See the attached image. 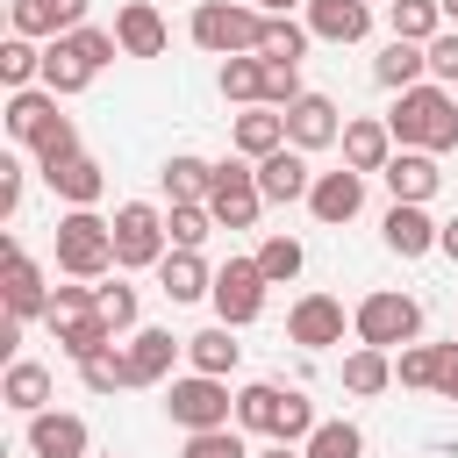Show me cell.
<instances>
[{
    "mask_svg": "<svg viewBox=\"0 0 458 458\" xmlns=\"http://www.w3.org/2000/svg\"><path fill=\"white\" fill-rule=\"evenodd\" d=\"M179 458H258V451L243 444V429H236V422H222V429H186Z\"/></svg>",
    "mask_w": 458,
    "mask_h": 458,
    "instance_id": "7bdbcfd3",
    "label": "cell"
},
{
    "mask_svg": "<svg viewBox=\"0 0 458 458\" xmlns=\"http://www.w3.org/2000/svg\"><path fill=\"white\" fill-rule=\"evenodd\" d=\"M222 100H236V107H258V100H265V57H258V50L222 57Z\"/></svg>",
    "mask_w": 458,
    "mask_h": 458,
    "instance_id": "836d02e7",
    "label": "cell"
},
{
    "mask_svg": "<svg viewBox=\"0 0 458 458\" xmlns=\"http://www.w3.org/2000/svg\"><path fill=\"white\" fill-rule=\"evenodd\" d=\"M279 114H286V143H293V150H329V143L344 136V114H336L329 93H301V100L279 107Z\"/></svg>",
    "mask_w": 458,
    "mask_h": 458,
    "instance_id": "4fadbf2b",
    "label": "cell"
},
{
    "mask_svg": "<svg viewBox=\"0 0 458 458\" xmlns=\"http://www.w3.org/2000/svg\"><path fill=\"white\" fill-rule=\"evenodd\" d=\"M157 293H165L172 308H186V301H208V293H215V272H208V258H200V250H165V258H157Z\"/></svg>",
    "mask_w": 458,
    "mask_h": 458,
    "instance_id": "ac0fdd59",
    "label": "cell"
},
{
    "mask_svg": "<svg viewBox=\"0 0 458 458\" xmlns=\"http://www.w3.org/2000/svg\"><path fill=\"white\" fill-rule=\"evenodd\" d=\"M437 250H444V258H451V265H458V215H451V222H444V236H437Z\"/></svg>",
    "mask_w": 458,
    "mask_h": 458,
    "instance_id": "f5cc1de1",
    "label": "cell"
},
{
    "mask_svg": "<svg viewBox=\"0 0 458 458\" xmlns=\"http://www.w3.org/2000/svg\"><path fill=\"white\" fill-rule=\"evenodd\" d=\"M386 29L408 36V43H429V36L444 29V7H437V0H394V7H386Z\"/></svg>",
    "mask_w": 458,
    "mask_h": 458,
    "instance_id": "b9f144b4",
    "label": "cell"
},
{
    "mask_svg": "<svg viewBox=\"0 0 458 458\" xmlns=\"http://www.w3.org/2000/svg\"><path fill=\"white\" fill-rule=\"evenodd\" d=\"M0 401H7L14 415H43V408H50V365H36V358H7Z\"/></svg>",
    "mask_w": 458,
    "mask_h": 458,
    "instance_id": "83f0119b",
    "label": "cell"
},
{
    "mask_svg": "<svg viewBox=\"0 0 458 458\" xmlns=\"http://www.w3.org/2000/svg\"><path fill=\"white\" fill-rule=\"evenodd\" d=\"M208 215H215L222 229H258V215H265V193H258V165H250V157H222V165H215Z\"/></svg>",
    "mask_w": 458,
    "mask_h": 458,
    "instance_id": "8992f818",
    "label": "cell"
},
{
    "mask_svg": "<svg viewBox=\"0 0 458 458\" xmlns=\"http://www.w3.org/2000/svg\"><path fill=\"white\" fill-rule=\"evenodd\" d=\"M21 186H29V179H21V165L7 157V165H0V215H14V208H21Z\"/></svg>",
    "mask_w": 458,
    "mask_h": 458,
    "instance_id": "f907efd6",
    "label": "cell"
},
{
    "mask_svg": "<svg viewBox=\"0 0 458 458\" xmlns=\"http://www.w3.org/2000/svg\"><path fill=\"white\" fill-rule=\"evenodd\" d=\"M186 36L208 50V57H243L265 43V7H243V0H200Z\"/></svg>",
    "mask_w": 458,
    "mask_h": 458,
    "instance_id": "3957f363",
    "label": "cell"
},
{
    "mask_svg": "<svg viewBox=\"0 0 458 458\" xmlns=\"http://www.w3.org/2000/svg\"><path fill=\"white\" fill-rule=\"evenodd\" d=\"M79 379H86V394H122V386H136V372H129V351H100V358H86L79 365Z\"/></svg>",
    "mask_w": 458,
    "mask_h": 458,
    "instance_id": "ee69618b",
    "label": "cell"
},
{
    "mask_svg": "<svg viewBox=\"0 0 458 458\" xmlns=\"http://www.w3.org/2000/svg\"><path fill=\"white\" fill-rule=\"evenodd\" d=\"M36 172H50V165H64V157H79V122L72 114H50L43 129H36Z\"/></svg>",
    "mask_w": 458,
    "mask_h": 458,
    "instance_id": "f35d334b",
    "label": "cell"
},
{
    "mask_svg": "<svg viewBox=\"0 0 458 458\" xmlns=\"http://www.w3.org/2000/svg\"><path fill=\"white\" fill-rule=\"evenodd\" d=\"M122 351H129L136 386H165V379H172V365H179V351H186V336H172V329H136Z\"/></svg>",
    "mask_w": 458,
    "mask_h": 458,
    "instance_id": "d6986e66",
    "label": "cell"
},
{
    "mask_svg": "<svg viewBox=\"0 0 458 458\" xmlns=\"http://www.w3.org/2000/svg\"><path fill=\"white\" fill-rule=\"evenodd\" d=\"M429 79L458 93V29H437L429 36Z\"/></svg>",
    "mask_w": 458,
    "mask_h": 458,
    "instance_id": "c3c4849f",
    "label": "cell"
},
{
    "mask_svg": "<svg viewBox=\"0 0 458 458\" xmlns=\"http://www.w3.org/2000/svg\"><path fill=\"white\" fill-rule=\"evenodd\" d=\"M265 14H286V7H308V0H258Z\"/></svg>",
    "mask_w": 458,
    "mask_h": 458,
    "instance_id": "11a10c76",
    "label": "cell"
},
{
    "mask_svg": "<svg viewBox=\"0 0 458 458\" xmlns=\"http://www.w3.org/2000/svg\"><path fill=\"white\" fill-rule=\"evenodd\" d=\"M336 143H344V165H351V172H379V165L401 150V143H394V129H386V122H372V114L344 122V136H336Z\"/></svg>",
    "mask_w": 458,
    "mask_h": 458,
    "instance_id": "cb8c5ba5",
    "label": "cell"
},
{
    "mask_svg": "<svg viewBox=\"0 0 458 458\" xmlns=\"http://www.w3.org/2000/svg\"><path fill=\"white\" fill-rule=\"evenodd\" d=\"M379 179H386V193L394 200H437V186H444V165H437V150H394L386 165H379Z\"/></svg>",
    "mask_w": 458,
    "mask_h": 458,
    "instance_id": "2e32d148",
    "label": "cell"
},
{
    "mask_svg": "<svg viewBox=\"0 0 458 458\" xmlns=\"http://www.w3.org/2000/svg\"><path fill=\"white\" fill-rule=\"evenodd\" d=\"M358 208H365V172H315V186H308V215L322 222V229H344V222H358Z\"/></svg>",
    "mask_w": 458,
    "mask_h": 458,
    "instance_id": "8fae6325",
    "label": "cell"
},
{
    "mask_svg": "<svg viewBox=\"0 0 458 458\" xmlns=\"http://www.w3.org/2000/svg\"><path fill=\"white\" fill-rule=\"evenodd\" d=\"M386 386H394V351L358 344V351L344 358V394H386Z\"/></svg>",
    "mask_w": 458,
    "mask_h": 458,
    "instance_id": "d6a6232c",
    "label": "cell"
},
{
    "mask_svg": "<svg viewBox=\"0 0 458 458\" xmlns=\"http://www.w3.org/2000/svg\"><path fill=\"white\" fill-rule=\"evenodd\" d=\"M258 265H265V279H272V286H286V279H301V265H308V250H301V236H286V229H272V236L258 243Z\"/></svg>",
    "mask_w": 458,
    "mask_h": 458,
    "instance_id": "ab89813d",
    "label": "cell"
},
{
    "mask_svg": "<svg viewBox=\"0 0 458 458\" xmlns=\"http://www.w3.org/2000/svg\"><path fill=\"white\" fill-rule=\"evenodd\" d=\"M286 344H301V351L344 344V301H336V293H301V301L286 308Z\"/></svg>",
    "mask_w": 458,
    "mask_h": 458,
    "instance_id": "30bf717a",
    "label": "cell"
},
{
    "mask_svg": "<svg viewBox=\"0 0 458 458\" xmlns=\"http://www.w3.org/2000/svg\"><path fill=\"white\" fill-rule=\"evenodd\" d=\"M386 129H394V143L401 150H458V93L451 86H408L401 100H394V114H386Z\"/></svg>",
    "mask_w": 458,
    "mask_h": 458,
    "instance_id": "6da1fadb",
    "label": "cell"
},
{
    "mask_svg": "<svg viewBox=\"0 0 458 458\" xmlns=\"http://www.w3.org/2000/svg\"><path fill=\"white\" fill-rule=\"evenodd\" d=\"M258 458H308V451H301V444H279V437H272V444H265Z\"/></svg>",
    "mask_w": 458,
    "mask_h": 458,
    "instance_id": "db71d44e",
    "label": "cell"
},
{
    "mask_svg": "<svg viewBox=\"0 0 458 458\" xmlns=\"http://www.w3.org/2000/svg\"><path fill=\"white\" fill-rule=\"evenodd\" d=\"M165 415L179 429H222V422H236V394L215 372H186V379H165Z\"/></svg>",
    "mask_w": 458,
    "mask_h": 458,
    "instance_id": "5b68a950",
    "label": "cell"
},
{
    "mask_svg": "<svg viewBox=\"0 0 458 458\" xmlns=\"http://www.w3.org/2000/svg\"><path fill=\"white\" fill-rule=\"evenodd\" d=\"M437 394H444V401L458 408V336L444 344V372H437Z\"/></svg>",
    "mask_w": 458,
    "mask_h": 458,
    "instance_id": "816d5d0a",
    "label": "cell"
},
{
    "mask_svg": "<svg viewBox=\"0 0 458 458\" xmlns=\"http://www.w3.org/2000/svg\"><path fill=\"white\" fill-rule=\"evenodd\" d=\"M43 186H50V193H57L64 208H93V200L107 193V172H100V165H93V157L79 150V157H64V165H50V172H43Z\"/></svg>",
    "mask_w": 458,
    "mask_h": 458,
    "instance_id": "d4e9b609",
    "label": "cell"
},
{
    "mask_svg": "<svg viewBox=\"0 0 458 458\" xmlns=\"http://www.w3.org/2000/svg\"><path fill=\"white\" fill-rule=\"evenodd\" d=\"M57 114V93L50 86H21V93H7V107H0V122H7V136L14 143H36V129Z\"/></svg>",
    "mask_w": 458,
    "mask_h": 458,
    "instance_id": "f1b7e54d",
    "label": "cell"
},
{
    "mask_svg": "<svg viewBox=\"0 0 458 458\" xmlns=\"http://www.w3.org/2000/svg\"><path fill=\"white\" fill-rule=\"evenodd\" d=\"M100 458H114V451H100Z\"/></svg>",
    "mask_w": 458,
    "mask_h": 458,
    "instance_id": "6f0895ef",
    "label": "cell"
},
{
    "mask_svg": "<svg viewBox=\"0 0 458 458\" xmlns=\"http://www.w3.org/2000/svg\"><path fill=\"white\" fill-rule=\"evenodd\" d=\"M437 372H444V344H401V351H394V379H401V386L437 394Z\"/></svg>",
    "mask_w": 458,
    "mask_h": 458,
    "instance_id": "d590c367",
    "label": "cell"
},
{
    "mask_svg": "<svg viewBox=\"0 0 458 458\" xmlns=\"http://www.w3.org/2000/svg\"><path fill=\"white\" fill-rule=\"evenodd\" d=\"M7 29L36 36V43L72 36V29H86V0H7Z\"/></svg>",
    "mask_w": 458,
    "mask_h": 458,
    "instance_id": "5bb4252c",
    "label": "cell"
},
{
    "mask_svg": "<svg viewBox=\"0 0 458 458\" xmlns=\"http://www.w3.org/2000/svg\"><path fill=\"white\" fill-rule=\"evenodd\" d=\"M308 186H315V172H308V150H293V143H279L272 157H258V193H265V208H286V200H308Z\"/></svg>",
    "mask_w": 458,
    "mask_h": 458,
    "instance_id": "9a60e30c",
    "label": "cell"
},
{
    "mask_svg": "<svg viewBox=\"0 0 458 458\" xmlns=\"http://www.w3.org/2000/svg\"><path fill=\"white\" fill-rule=\"evenodd\" d=\"M43 86H50L57 100H72V93H86V86H93V64L79 57V43H72V36H50V43H43Z\"/></svg>",
    "mask_w": 458,
    "mask_h": 458,
    "instance_id": "4316f807",
    "label": "cell"
},
{
    "mask_svg": "<svg viewBox=\"0 0 458 458\" xmlns=\"http://www.w3.org/2000/svg\"><path fill=\"white\" fill-rule=\"evenodd\" d=\"M286 394H293V386H279V379H250V386H236V429H243V437H279Z\"/></svg>",
    "mask_w": 458,
    "mask_h": 458,
    "instance_id": "44dd1931",
    "label": "cell"
},
{
    "mask_svg": "<svg viewBox=\"0 0 458 458\" xmlns=\"http://www.w3.org/2000/svg\"><path fill=\"white\" fill-rule=\"evenodd\" d=\"M379 236H386V250H394V258H429V250H437V236H444V222H429V208H422V200H394V208H386V222H379Z\"/></svg>",
    "mask_w": 458,
    "mask_h": 458,
    "instance_id": "e0dca14e",
    "label": "cell"
},
{
    "mask_svg": "<svg viewBox=\"0 0 458 458\" xmlns=\"http://www.w3.org/2000/svg\"><path fill=\"white\" fill-rule=\"evenodd\" d=\"M308 86H301V64H272L265 57V107H293Z\"/></svg>",
    "mask_w": 458,
    "mask_h": 458,
    "instance_id": "7dc6e473",
    "label": "cell"
},
{
    "mask_svg": "<svg viewBox=\"0 0 458 458\" xmlns=\"http://www.w3.org/2000/svg\"><path fill=\"white\" fill-rule=\"evenodd\" d=\"M437 7H444V21H451V29H458V0H437Z\"/></svg>",
    "mask_w": 458,
    "mask_h": 458,
    "instance_id": "9f6ffc18",
    "label": "cell"
},
{
    "mask_svg": "<svg viewBox=\"0 0 458 458\" xmlns=\"http://www.w3.org/2000/svg\"><path fill=\"white\" fill-rule=\"evenodd\" d=\"M265 286H272V279H265L258 258H229V265L215 272V293H208V301H215V322L250 329V322L265 315Z\"/></svg>",
    "mask_w": 458,
    "mask_h": 458,
    "instance_id": "ba28073f",
    "label": "cell"
},
{
    "mask_svg": "<svg viewBox=\"0 0 458 458\" xmlns=\"http://www.w3.org/2000/svg\"><path fill=\"white\" fill-rule=\"evenodd\" d=\"M301 451L308 458H365V429L358 422H315V437Z\"/></svg>",
    "mask_w": 458,
    "mask_h": 458,
    "instance_id": "f6af8a7d",
    "label": "cell"
},
{
    "mask_svg": "<svg viewBox=\"0 0 458 458\" xmlns=\"http://www.w3.org/2000/svg\"><path fill=\"white\" fill-rule=\"evenodd\" d=\"M29 458H93L86 415H72V408H43V415H29Z\"/></svg>",
    "mask_w": 458,
    "mask_h": 458,
    "instance_id": "7c38bea8",
    "label": "cell"
},
{
    "mask_svg": "<svg viewBox=\"0 0 458 458\" xmlns=\"http://www.w3.org/2000/svg\"><path fill=\"white\" fill-rule=\"evenodd\" d=\"M93 308H100V322H107L114 336H136V286H122V279H93Z\"/></svg>",
    "mask_w": 458,
    "mask_h": 458,
    "instance_id": "60d3db41",
    "label": "cell"
},
{
    "mask_svg": "<svg viewBox=\"0 0 458 458\" xmlns=\"http://www.w3.org/2000/svg\"><path fill=\"white\" fill-rule=\"evenodd\" d=\"M157 186H165V200H208L215 165H208V157H193V150H172V157L157 165Z\"/></svg>",
    "mask_w": 458,
    "mask_h": 458,
    "instance_id": "f546056e",
    "label": "cell"
},
{
    "mask_svg": "<svg viewBox=\"0 0 458 458\" xmlns=\"http://www.w3.org/2000/svg\"><path fill=\"white\" fill-rule=\"evenodd\" d=\"M422 72H429V43H408V36H394V43L372 57V79H379L386 93H408V86H422Z\"/></svg>",
    "mask_w": 458,
    "mask_h": 458,
    "instance_id": "484cf974",
    "label": "cell"
},
{
    "mask_svg": "<svg viewBox=\"0 0 458 458\" xmlns=\"http://www.w3.org/2000/svg\"><path fill=\"white\" fill-rule=\"evenodd\" d=\"M50 250H57L64 279H107V272H122L114 265V222H100L93 208H64L57 229H50Z\"/></svg>",
    "mask_w": 458,
    "mask_h": 458,
    "instance_id": "7a4b0ae2",
    "label": "cell"
},
{
    "mask_svg": "<svg viewBox=\"0 0 458 458\" xmlns=\"http://www.w3.org/2000/svg\"><path fill=\"white\" fill-rule=\"evenodd\" d=\"M114 43H122V57H165V14L150 0H122L114 7Z\"/></svg>",
    "mask_w": 458,
    "mask_h": 458,
    "instance_id": "ffe728a7",
    "label": "cell"
},
{
    "mask_svg": "<svg viewBox=\"0 0 458 458\" xmlns=\"http://www.w3.org/2000/svg\"><path fill=\"white\" fill-rule=\"evenodd\" d=\"M172 250V236H165V208H150V200H122L114 208V265L122 272H143V265H157Z\"/></svg>",
    "mask_w": 458,
    "mask_h": 458,
    "instance_id": "52a82bcc",
    "label": "cell"
},
{
    "mask_svg": "<svg viewBox=\"0 0 458 458\" xmlns=\"http://www.w3.org/2000/svg\"><path fill=\"white\" fill-rule=\"evenodd\" d=\"M308 29L322 43H365L372 36V0H308Z\"/></svg>",
    "mask_w": 458,
    "mask_h": 458,
    "instance_id": "7402d4cb",
    "label": "cell"
},
{
    "mask_svg": "<svg viewBox=\"0 0 458 458\" xmlns=\"http://www.w3.org/2000/svg\"><path fill=\"white\" fill-rule=\"evenodd\" d=\"M0 86H7V93L43 86V43H36V36H14V29H7V43H0Z\"/></svg>",
    "mask_w": 458,
    "mask_h": 458,
    "instance_id": "1f68e13d",
    "label": "cell"
},
{
    "mask_svg": "<svg viewBox=\"0 0 458 458\" xmlns=\"http://www.w3.org/2000/svg\"><path fill=\"white\" fill-rule=\"evenodd\" d=\"M208 229H222V222L208 215V200H172V208H165V236H172V250H200Z\"/></svg>",
    "mask_w": 458,
    "mask_h": 458,
    "instance_id": "e575fe53",
    "label": "cell"
},
{
    "mask_svg": "<svg viewBox=\"0 0 458 458\" xmlns=\"http://www.w3.org/2000/svg\"><path fill=\"white\" fill-rule=\"evenodd\" d=\"M451 336H458V329H451Z\"/></svg>",
    "mask_w": 458,
    "mask_h": 458,
    "instance_id": "680465c9",
    "label": "cell"
},
{
    "mask_svg": "<svg viewBox=\"0 0 458 458\" xmlns=\"http://www.w3.org/2000/svg\"><path fill=\"white\" fill-rule=\"evenodd\" d=\"M308 36H315V29H301V21H286V14H265V43H258V57H272V64H301V57H308Z\"/></svg>",
    "mask_w": 458,
    "mask_h": 458,
    "instance_id": "74e56055",
    "label": "cell"
},
{
    "mask_svg": "<svg viewBox=\"0 0 458 458\" xmlns=\"http://www.w3.org/2000/svg\"><path fill=\"white\" fill-rule=\"evenodd\" d=\"M0 258H7V279H0V308H7V315H21V322L50 315V286H43V265L21 250V236H7V243H0Z\"/></svg>",
    "mask_w": 458,
    "mask_h": 458,
    "instance_id": "9c48e42d",
    "label": "cell"
},
{
    "mask_svg": "<svg viewBox=\"0 0 458 458\" xmlns=\"http://www.w3.org/2000/svg\"><path fill=\"white\" fill-rule=\"evenodd\" d=\"M236 358H243V344H236V329H229V322H215V329L186 336V365H193V372L229 379V372H236Z\"/></svg>",
    "mask_w": 458,
    "mask_h": 458,
    "instance_id": "4dcf8cb0",
    "label": "cell"
},
{
    "mask_svg": "<svg viewBox=\"0 0 458 458\" xmlns=\"http://www.w3.org/2000/svg\"><path fill=\"white\" fill-rule=\"evenodd\" d=\"M351 329H358V344L401 351V344H415V336H422V301H415V293L379 286V293H365V301L351 308Z\"/></svg>",
    "mask_w": 458,
    "mask_h": 458,
    "instance_id": "277c9868",
    "label": "cell"
},
{
    "mask_svg": "<svg viewBox=\"0 0 458 458\" xmlns=\"http://www.w3.org/2000/svg\"><path fill=\"white\" fill-rule=\"evenodd\" d=\"M72 43H79V57H86L93 72L122 57V43H114V29H93V21H86V29H72Z\"/></svg>",
    "mask_w": 458,
    "mask_h": 458,
    "instance_id": "681fc988",
    "label": "cell"
},
{
    "mask_svg": "<svg viewBox=\"0 0 458 458\" xmlns=\"http://www.w3.org/2000/svg\"><path fill=\"white\" fill-rule=\"evenodd\" d=\"M79 315H93V279H72V286H50V336L64 329V322H79Z\"/></svg>",
    "mask_w": 458,
    "mask_h": 458,
    "instance_id": "bcb514c9",
    "label": "cell"
},
{
    "mask_svg": "<svg viewBox=\"0 0 458 458\" xmlns=\"http://www.w3.org/2000/svg\"><path fill=\"white\" fill-rule=\"evenodd\" d=\"M107 344H114V329H107V322H100V308H93V315H79V322H64V329H57V351H64V358H72V365H86V358H100V351H107Z\"/></svg>",
    "mask_w": 458,
    "mask_h": 458,
    "instance_id": "8d00e7d4",
    "label": "cell"
},
{
    "mask_svg": "<svg viewBox=\"0 0 458 458\" xmlns=\"http://www.w3.org/2000/svg\"><path fill=\"white\" fill-rule=\"evenodd\" d=\"M229 143H236V157H250V165H258V157H272V150L286 143V114L258 100V107H243V114L229 122Z\"/></svg>",
    "mask_w": 458,
    "mask_h": 458,
    "instance_id": "603a6c76",
    "label": "cell"
}]
</instances>
